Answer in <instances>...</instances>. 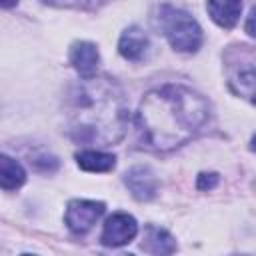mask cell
Instances as JSON below:
<instances>
[{
    "label": "cell",
    "instance_id": "6da1fadb",
    "mask_svg": "<svg viewBox=\"0 0 256 256\" xmlns=\"http://www.w3.org/2000/svg\"><path fill=\"white\" fill-rule=\"evenodd\" d=\"M64 114L70 138L80 144L112 146L128 128V102L120 84L108 76H90L72 84Z\"/></svg>",
    "mask_w": 256,
    "mask_h": 256
},
{
    "label": "cell",
    "instance_id": "7a4b0ae2",
    "mask_svg": "<svg viewBox=\"0 0 256 256\" xmlns=\"http://www.w3.org/2000/svg\"><path fill=\"white\" fill-rule=\"evenodd\" d=\"M208 102L194 90L166 84L150 90L138 108L140 142L156 152L174 150L192 140L208 122Z\"/></svg>",
    "mask_w": 256,
    "mask_h": 256
},
{
    "label": "cell",
    "instance_id": "3957f363",
    "mask_svg": "<svg viewBox=\"0 0 256 256\" xmlns=\"http://www.w3.org/2000/svg\"><path fill=\"white\" fill-rule=\"evenodd\" d=\"M158 26L168 38L170 46L178 52H196L202 44V30L198 22L186 12L170 4L158 8Z\"/></svg>",
    "mask_w": 256,
    "mask_h": 256
},
{
    "label": "cell",
    "instance_id": "277c9868",
    "mask_svg": "<svg viewBox=\"0 0 256 256\" xmlns=\"http://www.w3.org/2000/svg\"><path fill=\"white\" fill-rule=\"evenodd\" d=\"M228 86L234 94L256 104V54L248 46H242L238 58L228 64Z\"/></svg>",
    "mask_w": 256,
    "mask_h": 256
},
{
    "label": "cell",
    "instance_id": "5b68a950",
    "mask_svg": "<svg viewBox=\"0 0 256 256\" xmlns=\"http://www.w3.org/2000/svg\"><path fill=\"white\" fill-rule=\"evenodd\" d=\"M104 214V204L96 202V200H72L66 208L64 220L66 226L74 232V234H84L88 232L96 220Z\"/></svg>",
    "mask_w": 256,
    "mask_h": 256
},
{
    "label": "cell",
    "instance_id": "8992f818",
    "mask_svg": "<svg viewBox=\"0 0 256 256\" xmlns=\"http://www.w3.org/2000/svg\"><path fill=\"white\" fill-rule=\"evenodd\" d=\"M136 234H138L136 220L130 214L116 212L106 220V224L102 228V234H100V240L106 246H122V244L130 242Z\"/></svg>",
    "mask_w": 256,
    "mask_h": 256
},
{
    "label": "cell",
    "instance_id": "52a82bcc",
    "mask_svg": "<svg viewBox=\"0 0 256 256\" xmlns=\"http://www.w3.org/2000/svg\"><path fill=\"white\" fill-rule=\"evenodd\" d=\"M124 182H126V186L130 188V192H132V196L136 200H152L156 196V190H158L156 178L144 166L130 168L126 172V176H124Z\"/></svg>",
    "mask_w": 256,
    "mask_h": 256
},
{
    "label": "cell",
    "instance_id": "ba28073f",
    "mask_svg": "<svg viewBox=\"0 0 256 256\" xmlns=\"http://www.w3.org/2000/svg\"><path fill=\"white\" fill-rule=\"evenodd\" d=\"M150 48V40L146 36V32L138 26H130L122 32L120 36V42H118V50L120 54L126 58V60H132V62H138L146 56Z\"/></svg>",
    "mask_w": 256,
    "mask_h": 256
},
{
    "label": "cell",
    "instance_id": "9c48e42d",
    "mask_svg": "<svg viewBox=\"0 0 256 256\" xmlns=\"http://www.w3.org/2000/svg\"><path fill=\"white\" fill-rule=\"evenodd\" d=\"M70 62L82 78H90V76H96L100 56H98V50H96L94 44L76 42L70 50Z\"/></svg>",
    "mask_w": 256,
    "mask_h": 256
},
{
    "label": "cell",
    "instance_id": "30bf717a",
    "mask_svg": "<svg viewBox=\"0 0 256 256\" xmlns=\"http://www.w3.org/2000/svg\"><path fill=\"white\" fill-rule=\"evenodd\" d=\"M242 12V0H208V14L222 28H232Z\"/></svg>",
    "mask_w": 256,
    "mask_h": 256
},
{
    "label": "cell",
    "instance_id": "8fae6325",
    "mask_svg": "<svg viewBox=\"0 0 256 256\" xmlns=\"http://www.w3.org/2000/svg\"><path fill=\"white\" fill-rule=\"evenodd\" d=\"M76 162L86 172H108L114 168L116 158L100 150H82L76 154Z\"/></svg>",
    "mask_w": 256,
    "mask_h": 256
},
{
    "label": "cell",
    "instance_id": "7c38bea8",
    "mask_svg": "<svg viewBox=\"0 0 256 256\" xmlns=\"http://www.w3.org/2000/svg\"><path fill=\"white\" fill-rule=\"evenodd\" d=\"M142 248L150 254H172L176 250V242L166 230L150 226L146 230V238H144Z\"/></svg>",
    "mask_w": 256,
    "mask_h": 256
},
{
    "label": "cell",
    "instance_id": "4fadbf2b",
    "mask_svg": "<svg viewBox=\"0 0 256 256\" xmlns=\"http://www.w3.org/2000/svg\"><path fill=\"white\" fill-rule=\"evenodd\" d=\"M0 184L4 190H16L26 182V172L24 168L12 160L10 156H2L0 158Z\"/></svg>",
    "mask_w": 256,
    "mask_h": 256
},
{
    "label": "cell",
    "instance_id": "5bb4252c",
    "mask_svg": "<svg viewBox=\"0 0 256 256\" xmlns=\"http://www.w3.org/2000/svg\"><path fill=\"white\" fill-rule=\"evenodd\" d=\"M30 164L38 170V172H54L58 168V160L54 156H48V154H42V156H36L30 160Z\"/></svg>",
    "mask_w": 256,
    "mask_h": 256
},
{
    "label": "cell",
    "instance_id": "9a60e30c",
    "mask_svg": "<svg viewBox=\"0 0 256 256\" xmlns=\"http://www.w3.org/2000/svg\"><path fill=\"white\" fill-rule=\"evenodd\" d=\"M54 6H66V8H90L98 4V0H44Z\"/></svg>",
    "mask_w": 256,
    "mask_h": 256
},
{
    "label": "cell",
    "instance_id": "2e32d148",
    "mask_svg": "<svg viewBox=\"0 0 256 256\" xmlns=\"http://www.w3.org/2000/svg\"><path fill=\"white\" fill-rule=\"evenodd\" d=\"M216 184H218V174H214V172H210V174L204 172L198 176V188L200 190H212Z\"/></svg>",
    "mask_w": 256,
    "mask_h": 256
},
{
    "label": "cell",
    "instance_id": "e0dca14e",
    "mask_svg": "<svg viewBox=\"0 0 256 256\" xmlns=\"http://www.w3.org/2000/svg\"><path fill=\"white\" fill-rule=\"evenodd\" d=\"M246 32H248L252 38H256V6L250 10V14H248V18H246Z\"/></svg>",
    "mask_w": 256,
    "mask_h": 256
},
{
    "label": "cell",
    "instance_id": "ac0fdd59",
    "mask_svg": "<svg viewBox=\"0 0 256 256\" xmlns=\"http://www.w3.org/2000/svg\"><path fill=\"white\" fill-rule=\"evenodd\" d=\"M16 2L18 0H2V6L4 8H12V6H16Z\"/></svg>",
    "mask_w": 256,
    "mask_h": 256
},
{
    "label": "cell",
    "instance_id": "d6986e66",
    "mask_svg": "<svg viewBox=\"0 0 256 256\" xmlns=\"http://www.w3.org/2000/svg\"><path fill=\"white\" fill-rule=\"evenodd\" d=\"M252 150H254V152H256V134H254V136H252Z\"/></svg>",
    "mask_w": 256,
    "mask_h": 256
},
{
    "label": "cell",
    "instance_id": "ffe728a7",
    "mask_svg": "<svg viewBox=\"0 0 256 256\" xmlns=\"http://www.w3.org/2000/svg\"><path fill=\"white\" fill-rule=\"evenodd\" d=\"M254 188H256V180H254Z\"/></svg>",
    "mask_w": 256,
    "mask_h": 256
}]
</instances>
